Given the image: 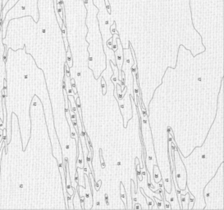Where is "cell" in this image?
Here are the masks:
<instances>
[{
    "label": "cell",
    "instance_id": "obj_1",
    "mask_svg": "<svg viewBox=\"0 0 224 210\" xmlns=\"http://www.w3.org/2000/svg\"><path fill=\"white\" fill-rule=\"evenodd\" d=\"M30 16L37 22L39 20V9H38V0H17L9 11H7L4 20L1 25L2 39H5L7 34L8 23L12 19L21 18Z\"/></svg>",
    "mask_w": 224,
    "mask_h": 210
},
{
    "label": "cell",
    "instance_id": "obj_2",
    "mask_svg": "<svg viewBox=\"0 0 224 210\" xmlns=\"http://www.w3.org/2000/svg\"><path fill=\"white\" fill-rule=\"evenodd\" d=\"M5 46L2 37V32L0 30V118L3 117V112L2 107V92L3 88L4 80H6V71H5V62L6 57H4Z\"/></svg>",
    "mask_w": 224,
    "mask_h": 210
},
{
    "label": "cell",
    "instance_id": "obj_3",
    "mask_svg": "<svg viewBox=\"0 0 224 210\" xmlns=\"http://www.w3.org/2000/svg\"><path fill=\"white\" fill-rule=\"evenodd\" d=\"M117 50L114 52L115 55V66H117L119 70V80L121 81V67H122V64H123L124 57H123V48L121 46V41L119 37H117Z\"/></svg>",
    "mask_w": 224,
    "mask_h": 210
},
{
    "label": "cell",
    "instance_id": "obj_4",
    "mask_svg": "<svg viewBox=\"0 0 224 210\" xmlns=\"http://www.w3.org/2000/svg\"><path fill=\"white\" fill-rule=\"evenodd\" d=\"M189 196H190V191L186 192L185 194H181L177 195L179 205L181 207V209H188L189 205Z\"/></svg>",
    "mask_w": 224,
    "mask_h": 210
},
{
    "label": "cell",
    "instance_id": "obj_5",
    "mask_svg": "<svg viewBox=\"0 0 224 210\" xmlns=\"http://www.w3.org/2000/svg\"><path fill=\"white\" fill-rule=\"evenodd\" d=\"M174 171H176V180H177V183H179L181 180H182L183 184L185 186H186L185 185V180H186V171H185V167L181 165V167L179 169L176 168L175 167V170Z\"/></svg>",
    "mask_w": 224,
    "mask_h": 210
},
{
    "label": "cell",
    "instance_id": "obj_6",
    "mask_svg": "<svg viewBox=\"0 0 224 210\" xmlns=\"http://www.w3.org/2000/svg\"><path fill=\"white\" fill-rule=\"evenodd\" d=\"M66 121H67V123H68L69 126H70V132H71V137L73 138L75 140V142L77 141L78 139V131L75 130V127H74L73 124H72V121H71V116H70V114H69V111L66 112Z\"/></svg>",
    "mask_w": 224,
    "mask_h": 210
},
{
    "label": "cell",
    "instance_id": "obj_7",
    "mask_svg": "<svg viewBox=\"0 0 224 210\" xmlns=\"http://www.w3.org/2000/svg\"><path fill=\"white\" fill-rule=\"evenodd\" d=\"M17 2V0H8V2H7V4L5 5L4 7H2V12H1V20H4V17L6 16V14L10 9H11V7H13V5Z\"/></svg>",
    "mask_w": 224,
    "mask_h": 210
},
{
    "label": "cell",
    "instance_id": "obj_8",
    "mask_svg": "<svg viewBox=\"0 0 224 210\" xmlns=\"http://www.w3.org/2000/svg\"><path fill=\"white\" fill-rule=\"evenodd\" d=\"M72 203H73V209H82V206H81V203H80V196H79V193H78L77 189H75L74 190V195H73V199H72Z\"/></svg>",
    "mask_w": 224,
    "mask_h": 210
},
{
    "label": "cell",
    "instance_id": "obj_9",
    "mask_svg": "<svg viewBox=\"0 0 224 210\" xmlns=\"http://www.w3.org/2000/svg\"><path fill=\"white\" fill-rule=\"evenodd\" d=\"M61 32H62V38H63V41L64 44H65V48H66V51L69 48V43L68 41H67V38H66V21H64L62 25L61 26Z\"/></svg>",
    "mask_w": 224,
    "mask_h": 210
},
{
    "label": "cell",
    "instance_id": "obj_10",
    "mask_svg": "<svg viewBox=\"0 0 224 210\" xmlns=\"http://www.w3.org/2000/svg\"><path fill=\"white\" fill-rule=\"evenodd\" d=\"M120 190H121V193H120V197H121V200L123 202V203L126 206V208H127V197H126V189H125V187H124L123 184L122 182H120Z\"/></svg>",
    "mask_w": 224,
    "mask_h": 210
},
{
    "label": "cell",
    "instance_id": "obj_11",
    "mask_svg": "<svg viewBox=\"0 0 224 210\" xmlns=\"http://www.w3.org/2000/svg\"><path fill=\"white\" fill-rule=\"evenodd\" d=\"M66 64L68 65V66L70 68L72 67V65H73V60H72V55H71V49H70V47L68 48V49L66 50Z\"/></svg>",
    "mask_w": 224,
    "mask_h": 210
},
{
    "label": "cell",
    "instance_id": "obj_12",
    "mask_svg": "<svg viewBox=\"0 0 224 210\" xmlns=\"http://www.w3.org/2000/svg\"><path fill=\"white\" fill-rule=\"evenodd\" d=\"M139 189H140V191H141L142 194L144 195V197H145V199H146V202L147 203H148V205H149V207H148V208L149 209H151V208H152V206L155 203V202H154V200H152L151 199H149V196H147L146 194H145V193L144 192V189L143 188H139Z\"/></svg>",
    "mask_w": 224,
    "mask_h": 210
},
{
    "label": "cell",
    "instance_id": "obj_13",
    "mask_svg": "<svg viewBox=\"0 0 224 210\" xmlns=\"http://www.w3.org/2000/svg\"><path fill=\"white\" fill-rule=\"evenodd\" d=\"M153 200H154V202H155V203H157V208H158V209H164L165 207H164V203H163V202H162V200H160L158 201V199H157V197H153Z\"/></svg>",
    "mask_w": 224,
    "mask_h": 210
},
{
    "label": "cell",
    "instance_id": "obj_14",
    "mask_svg": "<svg viewBox=\"0 0 224 210\" xmlns=\"http://www.w3.org/2000/svg\"><path fill=\"white\" fill-rule=\"evenodd\" d=\"M194 201H195V198H194L193 194H190V196H189V205H188V209H192V208H193V204L194 203Z\"/></svg>",
    "mask_w": 224,
    "mask_h": 210
},
{
    "label": "cell",
    "instance_id": "obj_15",
    "mask_svg": "<svg viewBox=\"0 0 224 210\" xmlns=\"http://www.w3.org/2000/svg\"><path fill=\"white\" fill-rule=\"evenodd\" d=\"M101 77H102V80H101V85H102V92H103V95H105V94H106V89H107V86H106V82H105V80H104V78H103V75H102Z\"/></svg>",
    "mask_w": 224,
    "mask_h": 210
},
{
    "label": "cell",
    "instance_id": "obj_16",
    "mask_svg": "<svg viewBox=\"0 0 224 210\" xmlns=\"http://www.w3.org/2000/svg\"><path fill=\"white\" fill-rule=\"evenodd\" d=\"M70 80H71V88L73 89V91L75 94H78L77 93V89H76V84H75V79H74L72 76L70 77Z\"/></svg>",
    "mask_w": 224,
    "mask_h": 210
},
{
    "label": "cell",
    "instance_id": "obj_17",
    "mask_svg": "<svg viewBox=\"0 0 224 210\" xmlns=\"http://www.w3.org/2000/svg\"><path fill=\"white\" fill-rule=\"evenodd\" d=\"M110 33L112 34V35L113 34H118V32H117V29H116V24H115V22L112 23L111 26H110Z\"/></svg>",
    "mask_w": 224,
    "mask_h": 210
},
{
    "label": "cell",
    "instance_id": "obj_18",
    "mask_svg": "<svg viewBox=\"0 0 224 210\" xmlns=\"http://www.w3.org/2000/svg\"><path fill=\"white\" fill-rule=\"evenodd\" d=\"M100 161H101V167L102 168H104L105 167V162H104V160H103V153H102V150L100 149Z\"/></svg>",
    "mask_w": 224,
    "mask_h": 210
},
{
    "label": "cell",
    "instance_id": "obj_19",
    "mask_svg": "<svg viewBox=\"0 0 224 210\" xmlns=\"http://www.w3.org/2000/svg\"><path fill=\"white\" fill-rule=\"evenodd\" d=\"M7 2H8V0H2V7H4L5 5L7 4Z\"/></svg>",
    "mask_w": 224,
    "mask_h": 210
},
{
    "label": "cell",
    "instance_id": "obj_20",
    "mask_svg": "<svg viewBox=\"0 0 224 210\" xmlns=\"http://www.w3.org/2000/svg\"><path fill=\"white\" fill-rule=\"evenodd\" d=\"M2 0H0V19H1V12H2ZM0 29H1V28H0Z\"/></svg>",
    "mask_w": 224,
    "mask_h": 210
},
{
    "label": "cell",
    "instance_id": "obj_21",
    "mask_svg": "<svg viewBox=\"0 0 224 210\" xmlns=\"http://www.w3.org/2000/svg\"><path fill=\"white\" fill-rule=\"evenodd\" d=\"M77 75H78V76H80V75H81V73H80V72H78Z\"/></svg>",
    "mask_w": 224,
    "mask_h": 210
},
{
    "label": "cell",
    "instance_id": "obj_22",
    "mask_svg": "<svg viewBox=\"0 0 224 210\" xmlns=\"http://www.w3.org/2000/svg\"><path fill=\"white\" fill-rule=\"evenodd\" d=\"M19 187L21 188H21H23V185H22V184H21V185H19Z\"/></svg>",
    "mask_w": 224,
    "mask_h": 210
},
{
    "label": "cell",
    "instance_id": "obj_23",
    "mask_svg": "<svg viewBox=\"0 0 224 210\" xmlns=\"http://www.w3.org/2000/svg\"><path fill=\"white\" fill-rule=\"evenodd\" d=\"M117 166H120V165H121V162H117Z\"/></svg>",
    "mask_w": 224,
    "mask_h": 210
}]
</instances>
